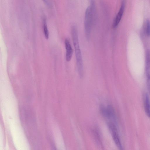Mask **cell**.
I'll list each match as a JSON object with an SVG mask.
<instances>
[{"mask_svg": "<svg viewBox=\"0 0 150 150\" xmlns=\"http://www.w3.org/2000/svg\"><path fill=\"white\" fill-rule=\"evenodd\" d=\"M111 132L113 140L119 150H122V148L116 127L114 123L110 122L108 124Z\"/></svg>", "mask_w": 150, "mask_h": 150, "instance_id": "3957f363", "label": "cell"}, {"mask_svg": "<svg viewBox=\"0 0 150 150\" xmlns=\"http://www.w3.org/2000/svg\"><path fill=\"white\" fill-rule=\"evenodd\" d=\"M147 88L150 94V77L147 78Z\"/></svg>", "mask_w": 150, "mask_h": 150, "instance_id": "8fae6325", "label": "cell"}, {"mask_svg": "<svg viewBox=\"0 0 150 150\" xmlns=\"http://www.w3.org/2000/svg\"><path fill=\"white\" fill-rule=\"evenodd\" d=\"M43 30L45 37L46 39L49 38V32L47 26L46 20L45 18L43 19Z\"/></svg>", "mask_w": 150, "mask_h": 150, "instance_id": "9c48e42d", "label": "cell"}, {"mask_svg": "<svg viewBox=\"0 0 150 150\" xmlns=\"http://www.w3.org/2000/svg\"><path fill=\"white\" fill-rule=\"evenodd\" d=\"M71 35L74 46L78 73L82 78L83 76V67L82 55L80 48L76 28L73 26L71 28Z\"/></svg>", "mask_w": 150, "mask_h": 150, "instance_id": "6da1fadb", "label": "cell"}, {"mask_svg": "<svg viewBox=\"0 0 150 150\" xmlns=\"http://www.w3.org/2000/svg\"><path fill=\"white\" fill-rule=\"evenodd\" d=\"M125 6V1H123L122 2L119 10L113 21L112 26L113 28L116 27L119 24L123 14Z\"/></svg>", "mask_w": 150, "mask_h": 150, "instance_id": "277c9868", "label": "cell"}, {"mask_svg": "<svg viewBox=\"0 0 150 150\" xmlns=\"http://www.w3.org/2000/svg\"><path fill=\"white\" fill-rule=\"evenodd\" d=\"M144 110L147 116L150 118V100L147 93H145L144 96Z\"/></svg>", "mask_w": 150, "mask_h": 150, "instance_id": "8992f818", "label": "cell"}, {"mask_svg": "<svg viewBox=\"0 0 150 150\" xmlns=\"http://www.w3.org/2000/svg\"><path fill=\"white\" fill-rule=\"evenodd\" d=\"M95 11L93 1H91L90 4L87 8L85 14L84 27L85 34L88 39L89 38L92 28Z\"/></svg>", "mask_w": 150, "mask_h": 150, "instance_id": "7a4b0ae2", "label": "cell"}, {"mask_svg": "<svg viewBox=\"0 0 150 150\" xmlns=\"http://www.w3.org/2000/svg\"><path fill=\"white\" fill-rule=\"evenodd\" d=\"M146 32L148 35H150V22L149 20L146 21Z\"/></svg>", "mask_w": 150, "mask_h": 150, "instance_id": "30bf717a", "label": "cell"}, {"mask_svg": "<svg viewBox=\"0 0 150 150\" xmlns=\"http://www.w3.org/2000/svg\"><path fill=\"white\" fill-rule=\"evenodd\" d=\"M145 71L147 77H150V52L147 50L146 53Z\"/></svg>", "mask_w": 150, "mask_h": 150, "instance_id": "52a82bcc", "label": "cell"}, {"mask_svg": "<svg viewBox=\"0 0 150 150\" xmlns=\"http://www.w3.org/2000/svg\"><path fill=\"white\" fill-rule=\"evenodd\" d=\"M106 110L107 113L105 118L115 120L116 118L115 113L113 107L110 105H108L106 107Z\"/></svg>", "mask_w": 150, "mask_h": 150, "instance_id": "ba28073f", "label": "cell"}, {"mask_svg": "<svg viewBox=\"0 0 150 150\" xmlns=\"http://www.w3.org/2000/svg\"><path fill=\"white\" fill-rule=\"evenodd\" d=\"M65 45L66 49V59L67 62H69L71 60L72 56L73 49L68 39H65Z\"/></svg>", "mask_w": 150, "mask_h": 150, "instance_id": "5b68a950", "label": "cell"}]
</instances>
